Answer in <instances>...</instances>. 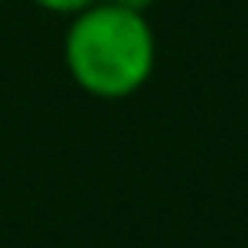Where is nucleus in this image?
I'll list each match as a JSON object with an SVG mask.
<instances>
[{
  "mask_svg": "<svg viewBox=\"0 0 248 248\" xmlns=\"http://www.w3.org/2000/svg\"><path fill=\"white\" fill-rule=\"evenodd\" d=\"M62 66L88 99H132L157 70V33L142 11L95 0L62 30Z\"/></svg>",
  "mask_w": 248,
  "mask_h": 248,
  "instance_id": "nucleus-1",
  "label": "nucleus"
},
{
  "mask_svg": "<svg viewBox=\"0 0 248 248\" xmlns=\"http://www.w3.org/2000/svg\"><path fill=\"white\" fill-rule=\"evenodd\" d=\"M33 8L47 11V15H62V18H70L77 15V11H84L88 4H95V0H30Z\"/></svg>",
  "mask_w": 248,
  "mask_h": 248,
  "instance_id": "nucleus-2",
  "label": "nucleus"
},
{
  "mask_svg": "<svg viewBox=\"0 0 248 248\" xmlns=\"http://www.w3.org/2000/svg\"><path fill=\"white\" fill-rule=\"evenodd\" d=\"M113 4H121V8H132V11H142V15H146V11L157 4V0H113Z\"/></svg>",
  "mask_w": 248,
  "mask_h": 248,
  "instance_id": "nucleus-3",
  "label": "nucleus"
}]
</instances>
